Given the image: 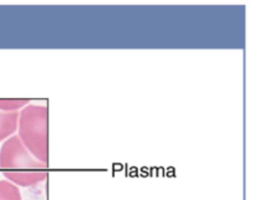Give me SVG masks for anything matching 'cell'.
<instances>
[{
	"label": "cell",
	"mask_w": 255,
	"mask_h": 200,
	"mask_svg": "<svg viewBox=\"0 0 255 200\" xmlns=\"http://www.w3.org/2000/svg\"><path fill=\"white\" fill-rule=\"evenodd\" d=\"M19 112H2L0 111V142L6 141L14 136L17 128Z\"/></svg>",
	"instance_id": "obj_3"
},
{
	"label": "cell",
	"mask_w": 255,
	"mask_h": 200,
	"mask_svg": "<svg viewBox=\"0 0 255 200\" xmlns=\"http://www.w3.org/2000/svg\"><path fill=\"white\" fill-rule=\"evenodd\" d=\"M49 109L44 104L29 103L19 112L16 136L25 148L41 163H49Z\"/></svg>",
	"instance_id": "obj_2"
},
{
	"label": "cell",
	"mask_w": 255,
	"mask_h": 200,
	"mask_svg": "<svg viewBox=\"0 0 255 200\" xmlns=\"http://www.w3.org/2000/svg\"><path fill=\"white\" fill-rule=\"evenodd\" d=\"M30 102V100H0V111L20 112Z\"/></svg>",
	"instance_id": "obj_5"
},
{
	"label": "cell",
	"mask_w": 255,
	"mask_h": 200,
	"mask_svg": "<svg viewBox=\"0 0 255 200\" xmlns=\"http://www.w3.org/2000/svg\"><path fill=\"white\" fill-rule=\"evenodd\" d=\"M0 200H22L19 187L6 179L0 181Z\"/></svg>",
	"instance_id": "obj_4"
},
{
	"label": "cell",
	"mask_w": 255,
	"mask_h": 200,
	"mask_svg": "<svg viewBox=\"0 0 255 200\" xmlns=\"http://www.w3.org/2000/svg\"><path fill=\"white\" fill-rule=\"evenodd\" d=\"M0 169L10 183L31 188L47 179V164L35 158L16 134L4 141L0 148Z\"/></svg>",
	"instance_id": "obj_1"
}]
</instances>
